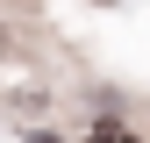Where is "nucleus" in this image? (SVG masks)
<instances>
[{"mask_svg":"<svg viewBox=\"0 0 150 143\" xmlns=\"http://www.w3.org/2000/svg\"><path fill=\"white\" fill-rule=\"evenodd\" d=\"M36 143H57V136H36Z\"/></svg>","mask_w":150,"mask_h":143,"instance_id":"f03ea898","label":"nucleus"},{"mask_svg":"<svg viewBox=\"0 0 150 143\" xmlns=\"http://www.w3.org/2000/svg\"><path fill=\"white\" fill-rule=\"evenodd\" d=\"M93 143H136V136H129L122 122H100V129H93Z\"/></svg>","mask_w":150,"mask_h":143,"instance_id":"f257e3e1","label":"nucleus"}]
</instances>
